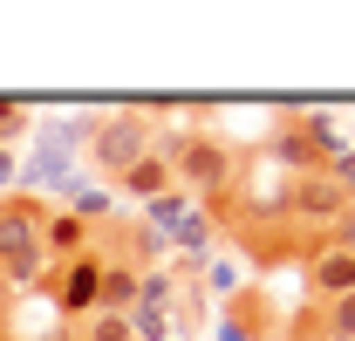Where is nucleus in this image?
I'll list each match as a JSON object with an SVG mask.
<instances>
[{
  "label": "nucleus",
  "instance_id": "nucleus-7",
  "mask_svg": "<svg viewBox=\"0 0 355 341\" xmlns=\"http://www.w3.org/2000/svg\"><path fill=\"white\" fill-rule=\"evenodd\" d=\"M116 191H123V198H137V205H157L164 191H178V177H171V150H164V143H150V157H137V164L116 177Z\"/></svg>",
  "mask_w": 355,
  "mask_h": 341
},
{
  "label": "nucleus",
  "instance_id": "nucleus-2",
  "mask_svg": "<svg viewBox=\"0 0 355 341\" xmlns=\"http://www.w3.org/2000/svg\"><path fill=\"white\" fill-rule=\"evenodd\" d=\"M171 177H178L184 198H225L232 177H239V150L219 143V137H205V130H191V137H178V150H171Z\"/></svg>",
  "mask_w": 355,
  "mask_h": 341
},
{
  "label": "nucleus",
  "instance_id": "nucleus-4",
  "mask_svg": "<svg viewBox=\"0 0 355 341\" xmlns=\"http://www.w3.org/2000/svg\"><path fill=\"white\" fill-rule=\"evenodd\" d=\"M103 273H110V253H103V246H89L83 259L55 266V273H48V300H55V314L83 328L89 314L103 307Z\"/></svg>",
  "mask_w": 355,
  "mask_h": 341
},
{
  "label": "nucleus",
  "instance_id": "nucleus-15",
  "mask_svg": "<svg viewBox=\"0 0 355 341\" xmlns=\"http://www.w3.org/2000/svg\"><path fill=\"white\" fill-rule=\"evenodd\" d=\"M21 130H28V103H21V96H0V150H7Z\"/></svg>",
  "mask_w": 355,
  "mask_h": 341
},
{
  "label": "nucleus",
  "instance_id": "nucleus-10",
  "mask_svg": "<svg viewBox=\"0 0 355 341\" xmlns=\"http://www.w3.org/2000/svg\"><path fill=\"white\" fill-rule=\"evenodd\" d=\"M171 239L184 246V266H205V253H212V239H219V218L191 205V212H184V218L171 225Z\"/></svg>",
  "mask_w": 355,
  "mask_h": 341
},
{
  "label": "nucleus",
  "instance_id": "nucleus-1",
  "mask_svg": "<svg viewBox=\"0 0 355 341\" xmlns=\"http://www.w3.org/2000/svg\"><path fill=\"white\" fill-rule=\"evenodd\" d=\"M42 218L48 198H28V191H7L0 198V273L7 287H48V253H42Z\"/></svg>",
  "mask_w": 355,
  "mask_h": 341
},
{
  "label": "nucleus",
  "instance_id": "nucleus-3",
  "mask_svg": "<svg viewBox=\"0 0 355 341\" xmlns=\"http://www.w3.org/2000/svg\"><path fill=\"white\" fill-rule=\"evenodd\" d=\"M150 143H157V130H150V116H144V110L96 116V130H89V164H96L110 184H116V177H123L137 157H150Z\"/></svg>",
  "mask_w": 355,
  "mask_h": 341
},
{
  "label": "nucleus",
  "instance_id": "nucleus-5",
  "mask_svg": "<svg viewBox=\"0 0 355 341\" xmlns=\"http://www.w3.org/2000/svg\"><path fill=\"white\" fill-rule=\"evenodd\" d=\"M349 205H355V198L335 184V177H328V170H308V177H294V184H287L280 218H294V225H321V232H328V225L349 212Z\"/></svg>",
  "mask_w": 355,
  "mask_h": 341
},
{
  "label": "nucleus",
  "instance_id": "nucleus-17",
  "mask_svg": "<svg viewBox=\"0 0 355 341\" xmlns=\"http://www.w3.org/2000/svg\"><path fill=\"white\" fill-rule=\"evenodd\" d=\"M328 177H335V184H342V191H349V198H355V150H342V157L328 164Z\"/></svg>",
  "mask_w": 355,
  "mask_h": 341
},
{
  "label": "nucleus",
  "instance_id": "nucleus-9",
  "mask_svg": "<svg viewBox=\"0 0 355 341\" xmlns=\"http://www.w3.org/2000/svg\"><path fill=\"white\" fill-rule=\"evenodd\" d=\"M266 157H273V164H287L294 177L321 170V157H314L308 137H301V116H280V123H273V137H266Z\"/></svg>",
  "mask_w": 355,
  "mask_h": 341
},
{
  "label": "nucleus",
  "instance_id": "nucleus-11",
  "mask_svg": "<svg viewBox=\"0 0 355 341\" xmlns=\"http://www.w3.org/2000/svg\"><path fill=\"white\" fill-rule=\"evenodd\" d=\"M137 273H144V266H130V259L110 253V273H103V307H96V314H130V307H137Z\"/></svg>",
  "mask_w": 355,
  "mask_h": 341
},
{
  "label": "nucleus",
  "instance_id": "nucleus-12",
  "mask_svg": "<svg viewBox=\"0 0 355 341\" xmlns=\"http://www.w3.org/2000/svg\"><path fill=\"white\" fill-rule=\"evenodd\" d=\"M184 212H191V198H184V191H164L157 205H144V232H157V239H164V232H171Z\"/></svg>",
  "mask_w": 355,
  "mask_h": 341
},
{
  "label": "nucleus",
  "instance_id": "nucleus-14",
  "mask_svg": "<svg viewBox=\"0 0 355 341\" xmlns=\"http://www.w3.org/2000/svg\"><path fill=\"white\" fill-rule=\"evenodd\" d=\"M76 341H130V321L123 314H89L83 328H76Z\"/></svg>",
  "mask_w": 355,
  "mask_h": 341
},
{
  "label": "nucleus",
  "instance_id": "nucleus-20",
  "mask_svg": "<svg viewBox=\"0 0 355 341\" xmlns=\"http://www.w3.org/2000/svg\"><path fill=\"white\" fill-rule=\"evenodd\" d=\"M7 294H14V287H7V273H0V321H7Z\"/></svg>",
  "mask_w": 355,
  "mask_h": 341
},
{
  "label": "nucleus",
  "instance_id": "nucleus-13",
  "mask_svg": "<svg viewBox=\"0 0 355 341\" xmlns=\"http://www.w3.org/2000/svg\"><path fill=\"white\" fill-rule=\"evenodd\" d=\"M321 341H355V294L321 307Z\"/></svg>",
  "mask_w": 355,
  "mask_h": 341
},
{
  "label": "nucleus",
  "instance_id": "nucleus-18",
  "mask_svg": "<svg viewBox=\"0 0 355 341\" xmlns=\"http://www.w3.org/2000/svg\"><path fill=\"white\" fill-rule=\"evenodd\" d=\"M219 341H260V328H253V321H239V314H232V321H219Z\"/></svg>",
  "mask_w": 355,
  "mask_h": 341
},
{
  "label": "nucleus",
  "instance_id": "nucleus-19",
  "mask_svg": "<svg viewBox=\"0 0 355 341\" xmlns=\"http://www.w3.org/2000/svg\"><path fill=\"white\" fill-rule=\"evenodd\" d=\"M14 170H21V164H14V150H0V191L14 184Z\"/></svg>",
  "mask_w": 355,
  "mask_h": 341
},
{
  "label": "nucleus",
  "instance_id": "nucleus-16",
  "mask_svg": "<svg viewBox=\"0 0 355 341\" xmlns=\"http://www.w3.org/2000/svg\"><path fill=\"white\" fill-rule=\"evenodd\" d=\"M321 246H342V253H355V205L335 218V225H328V239H321Z\"/></svg>",
  "mask_w": 355,
  "mask_h": 341
},
{
  "label": "nucleus",
  "instance_id": "nucleus-8",
  "mask_svg": "<svg viewBox=\"0 0 355 341\" xmlns=\"http://www.w3.org/2000/svg\"><path fill=\"white\" fill-rule=\"evenodd\" d=\"M308 287H314L321 307H328V300H342V294H355V253H342V246H314Z\"/></svg>",
  "mask_w": 355,
  "mask_h": 341
},
{
  "label": "nucleus",
  "instance_id": "nucleus-6",
  "mask_svg": "<svg viewBox=\"0 0 355 341\" xmlns=\"http://www.w3.org/2000/svg\"><path fill=\"white\" fill-rule=\"evenodd\" d=\"M89 246H96V225H89L83 212H69V205H48V218H42V253H48V266H69V259H83Z\"/></svg>",
  "mask_w": 355,
  "mask_h": 341
}]
</instances>
